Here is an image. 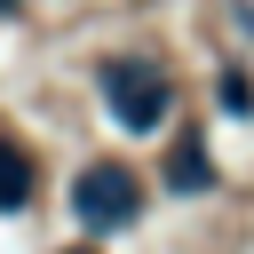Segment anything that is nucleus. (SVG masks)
Here are the masks:
<instances>
[{"label": "nucleus", "mask_w": 254, "mask_h": 254, "mask_svg": "<svg viewBox=\"0 0 254 254\" xmlns=\"http://www.w3.org/2000/svg\"><path fill=\"white\" fill-rule=\"evenodd\" d=\"M71 254H95V246H71Z\"/></svg>", "instance_id": "423d86ee"}, {"label": "nucleus", "mask_w": 254, "mask_h": 254, "mask_svg": "<svg viewBox=\"0 0 254 254\" xmlns=\"http://www.w3.org/2000/svg\"><path fill=\"white\" fill-rule=\"evenodd\" d=\"M103 103H111V119H119L127 135H151V127L167 119L175 87H167V71H159V64L119 56V64H103Z\"/></svg>", "instance_id": "f257e3e1"}, {"label": "nucleus", "mask_w": 254, "mask_h": 254, "mask_svg": "<svg viewBox=\"0 0 254 254\" xmlns=\"http://www.w3.org/2000/svg\"><path fill=\"white\" fill-rule=\"evenodd\" d=\"M206 183V159H198V143H183V159H175V190H198Z\"/></svg>", "instance_id": "39448f33"}, {"label": "nucleus", "mask_w": 254, "mask_h": 254, "mask_svg": "<svg viewBox=\"0 0 254 254\" xmlns=\"http://www.w3.org/2000/svg\"><path fill=\"white\" fill-rule=\"evenodd\" d=\"M135 206H143V183H135L119 159L79 167V183H71V214H79L87 230H119V222H135Z\"/></svg>", "instance_id": "f03ea898"}, {"label": "nucleus", "mask_w": 254, "mask_h": 254, "mask_svg": "<svg viewBox=\"0 0 254 254\" xmlns=\"http://www.w3.org/2000/svg\"><path fill=\"white\" fill-rule=\"evenodd\" d=\"M24 198H32V159H24V151L0 135V214H16Z\"/></svg>", "instance_id": "7ed1b4c3"}, {"label": "nucleus", "mask_w": 254, "mask_h": 254, "mask_svg": "<svg viewBox=\"0 0 254 254\" xmlns=\"http://www.w3.org/2000/svg\"><path fill=\"white\" fill-rule=\"evenodd\" d=\"M0 8H16V0H0Z\"/></svg>", "instance_id": "0eeeda50"}, {"label": "nucleus", "mask_w": 254, "mask_h": 254, "mask_svg": "<svg viewBox=\"0 0 254 254\" xmlns=\"http://www.w3.org/2000/svg\"><path fill=\"white\" fill-rule=\"evenodd\" d=\"M214 95H222V111H254V87H246V71H222V87H214Z\"/></svg>", "instance_id": "20e7f679"}]
</instances>
